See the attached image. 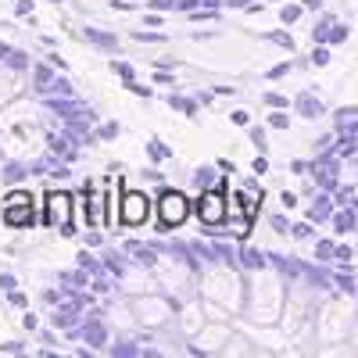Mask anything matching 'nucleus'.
<instances>
[{"mask_svg": "<svg viewBox=\"0 0 358 358\" xmlns=\"http://www.w3.org/2000/svg\"><path fill=\"white\" fill-rule=\"evenodd\" d=\"M251 169H255V172H258V176H262V172H265V169H268V162H265V155H258V158H255V162H251Z\"/></svg>", "mask_w": 358, "mask_h": 358, "instance_id": "36", "label": "nucleus"}, {"mask_svg": "<svg viewBox=\"0 0 358 358\" xmlns=\"http://www.w3.org/2000/svg\"><path fill=\"white\" fill-rule=\"evenodd\" d=\"M83 40L97 43V47H104V50H115V47H118V36H111V33H101V29H86V33H83Z\"/></svg>", "mask_w": 358, "mask_h": 358, "instance_id": "8", "label": "nucleus"}, {"mask_svg": "<svg viewBox=\"0 0 358 358\" xmlns=\"http://www.w3.org/2000/svg\"><path fill=\"white\" fill-rule=\"evenodd\" d=\"M337 226H341V229H348V226H351V215H348V212H344V215H337Z\"/></svg>", "mask_w": 358, "mask_h": 358, "instance_id": "45", "label": "nucleus"}, {"mask_svg": "<svg viewBox=\"0 0 358 358\" xmlns=\"http://www.w3.org/2000/svg\"><path fill=\"white\" fill-rule=\"evenodd\" d=\"M133 40H136V43H165L162 33H133Z\"/></svg>", "mask_w": 358, "mask_h": 358, "instance_id": "21", "label": "nucleus"}, {"mask_svg": "<svg viewBox=\"0 0 358 358\" xmlns=\"http://www.w3.org/2000/svg\"><path fill=\"white\" fill-rule=\"evenodd\" d=\"M155 79H158V83H165V86H169V83H172V76H169V72H162V69H158V72H155Z\"/></svg>", "mask_w": 358, "mask_h": 358, "instance_id": "44", "label": "nucleus"}, {"mask_svg": "<svg viewBox=\"0 0 358 358\" xmlns=\"http://www.w3.org/2000/svg\"><path fill=\"white\" fill-rule=\"evenodd\" d=\"M8 297H11V305H15V308H25V305H29V301H25V294H18V290H11Z\"/></svg>", "mask_w": 358, "mask_h": 358, "instance_id": "34", "label": "nucleus"}, {"mask_svg": "<svg viewBox=\"0 0 358 358\" xmlns=\"http://www.w3.org/2000/svg\"><path fill=\"white\" fill-rule=\"evenodd\" d=\"M248 118H251L248 111H233V122H236V126H248Z\"/></svg>", "mask_w": 358, "mask_h": 358, "instance_id": "40", "label": "nucleus"}, {"mask_svg": "<svg viewBox=\"0 0 358 358\" xmlns=\"http://www.w3.org/2000/svg\"><path fill=\"white\" fill-rule=\"evenodd\" d=\"M251 143H258V151H265V133H262L258 126L251 129Z\"/></svg>", "mask_w": 358, "mask_h": 358, "instance_id": "31", "label": "nucleus"}, {"mask_svg": "<svg viewBox=\"0 0 358 358\" xmlns=\"http://www.w3.org/2000/svg\"><path fill=\"white\" fill-rule=\"evenodd\" d=\"M201 4H204V0H176V8H179V11H197Z\"/></svg>", "mask_w": 358, "mask_h": 358, "instance_id": "29", "label": "nucleus"}, {"mask_svg": "<svg viewBox=\"0 0 358 358\" xmlns=\"http://www.w3.org/2000/svg\"><path fill=\"white\" fill-rule=\"evenodd\" d=\"M194 183H197V187H204V190L222 187L219 179H215V169H197V172H194Z\"/></svg>", "mask_w": 358, "mask_h": 358, "instance_id": "10", "label": "nucleus"}, {"mask_svg": "<svg viewBox=\"0 0 358 358\" xmlns=\"http://www.w3.org/2000/svg\"><path fill=\"white\" fill-rule=\"evenodd\" d=\"M126 86H129V94H136V97H151V86H140L136 79H129Z\"/></svg>", "mask_w": 358, "mask_h": 358, "instance_id": "25", "label": "nucleus"}, {"mask_svg": "<svg viewBox=\"0 0 358 358\" xmlns=\"http://www.w3.org/2000/svg\"><path fill=\"white\" fill-rule=\"evenodd\" d=\"M147 219H151V197L129 190L122 197V208H118V222L122 226H143Z\"/></svg>", "mask_w": 358, "mask_h": 358, "instance_id": "4", "label": "nucleus"}, {"mask_svg": "<svg viewBox=\"0 0 358 358\" xmlns=\"http://www.w3.org/2000/svg\"><path fill=\"white\" fill-rule=\"evenodd\" d=\"M268 126H273V129H287V126H290V118H287L283 111H276V115H268Z\"/></svg>", "mask_w": 358, "mask_h": 358, "instance_id": "23", "label": "nucleus"}, {"mask_svg": "<svg viewBox=\"0 0 358 358\" xmlns=\"http://www.w3.org/2000/svg\"><path fill=\"white\" fill-rule=\"evenodd\" d=\"M8 54H11V47H8V43H0V62H8Z\"/></svg>", "mask_w": 358, "mask_h": 358, "instance_id": "46", "label": "nucleus"}, {"mask_svg": "<svg viewBox=\"0 0 358 358\" xmlns=\"http://www.w3.org/2000/svg\"><path fill=\"white\" fill-rule=\"evenodd\" d=\"M29 172L22 169V165H8V172H4V179H8V183H18V179H25Z\"/></svg>", "mask_w": 358, "mask_h": 358, "instance_id": "22", "label": "nucleus"}, {"mask_svg": "<svg viewBox=\"0 0 358 358\" xmlns=\"http://www.w3.org/2000/svg\"><path fill=\"white\" fill-rule=\"evenodd\" d=\"M0 290H8V294L15 290V276H11V273H4V276H0Z\"/></svg>", "mask_w": 358, "mask_h": 358, "instance_id": "33", "label": "nucleus"}, {"mask_svg": "<svg viewBox=\"0 0 358 358\" xmlns=\"http://www.w3.org/2000/svg\"><path fill=\"white\" fill-rule=\"evenodd\" d=\"M197 219L204 226H222L229 219V197L222 194V187H212V190H204L201 201H197Z\"/></svg>", "mask_w": 358, "mask_h": 358, "instance_id": "1", "label": "nucleus"}, {"mask_svg": "<svg viewBox=\"0 0 358 358\" xmlns=\"http://www.w3.org/2000/svg\"><path fill=\"white\" fill-rule=\"evenodd\" d=\"M241 262H244L248 268H258V265H265V255L255 251V248H244V251H241Z\"/></svg>", "mask_w": 358, "mask_h": 358, "instance_id": "12", "label": "nucleus"}, {"mask_svg": "<svg viewBox=\"0 0 358 358\" xmlns=\"http://www.w3.org/2000/svg\"><path fill=\"white\" fill-rule=\"evenodd\" d=\"M22 326H25V330H36V315L25 312V315H22Z\"/></svg>", "mask_w": 358, "mask_h": 358, "instance_id": "41", "label": "nucleus"}, {"mask_svg": "<svg viewBox=\"0 0 358 358\" xmlns=\"http://www.w3.org/2000/svg\"><path fill=\"white\" fill-rule=\"evenodd\" d=\"M47 94H57V97H72V83L69 79H54L47 86Z\"/></svg>", "mask_w": 358, "mask_h": 358, "instance_id": "15", "label": "nucleus"}, {"mask_svg": "<svg viewBox=\"0 0 358 358\" xmlns=\"http://www.w3.org/2000/svg\"><path fill=\"white\" fill-rule=\"evenodd\" d=\"M79 337H83L86 344H104V326L97 322V312H90V322L79 330Z\"/></svg>", "mask_w": 358, "mask_h": 358, "instance_id": "7", "label": "nucleus"}, {"mask_svg": "<svg viewBox=\"0 0 358 358\" xmlns=\"http://www.w3.org/2000/svg\"><path fill=\"white\" fill-rule=\"evenodd\" d=\"M155 11H165V8H176V0H147Z\"/></svg>", "mask_w": 358, "mask_h": 358, "instance_id": "32", "label": "nucleus"}, {"mask_svg": "<svg viewBox=\"0 0 358 358\" xmlns=\"http://www.w3.org/2000/svg\"><path fill=\"white\" fill-rule=\"evenodd\" d=\"M111 8H115V11H133L129 0H111Z\"/></svg>", "mask_w": 358, "mask_h": 358, "instance_id": "38", "label": "nucleus"}, {"mask_svg": "<svg viewBox=\"0 0 358 358\" xmlns=\"http://www.w3.org/2000/svg\"><path fill=\"white\" fill-rule=\"evenodd\" d=\"M15 11H18V15H33V0H18Z\"/></svg>", "mask_w": 358, "mask_h": 358, "instance_id": "35", "label": "nucleus"}, {"mask_svg": "<svg viewBox=\"0 0 358 358\" xmlns=\"http://www.w3.org/2000/svg\"><path fill=\"white\" fill-rule=\"evenodd\" d=\"M4 222L8 226H33V201L29 204H4Z\"/></svg>", "mask_w": 358, "mask_h": 358, "instance_id": "5", "label": "nucleus"}, {"mask_svg": "<svg viewBox=\"0 0 358 358\" xmlns=\"http://www.w3.org/2000/svg\"><path fill=\"white\" fill-rule=\"evenodd\" d=\"M158 215H162V226H183L187 215H190V201L179 194V190H162L158 197Z\"/></svg>", "mask_w": 358, "mask_h": 358, "instance_id": "3", "label": "nucleus"}, {"mask_svg": "<svg viewBox=\"0 0 358 358\" xmlns=\"http://www.w3.org/2000/svg\"><path fill=\"white\" fill-rule=\"evenodd\" d=\"M43 204H47V226L62 229V236H76V229H72V197L65 190H50L43 197Z\"/></svg>", "mask_w": 358, "mask_h": 358, "instance_id": "2", "label": "nucleus"}, {"mask_svg": "<svg viewBox=\"0 0 358 358\" xmlns=\"http://www.w3.org/2000/svg\"><path fill=\"white\" fill-rule=\"evenodd\" d=\"M147 155H151L155 162H165V158H172V151H169V147H165L162 140H151V143H147Z\"/></svg>", "mask_w": 358, "mask_h": 358, "instance_id": "13", "label": "nucleus"}, {"mask_svg": "<svg viewBox=\"0 0 358 358\" xmlns=\"http://www.w3.org/2000/svg\"><path fill=\"white\" fill-rule=\"evenodd\" d=\"M226 4H233V8H241V4H248V0H226Z\"/></svg>", "mask_w": 358, "mask_h": 358, "instance_id": "47", "label": "nucleus"}, {"mask_svg": "<svg viewBox=\"0 0 358 358\" xmlns=\"http://www.w3.org/2000/svg\"><path fill=\"white\" fill-rule=\"evenodd\" d=\"M297 108H301L308 118H315V115H319V101H312V94H305L301 101H297Z\"/></svg>", "mask_w": 358, "mask_h": 358, "instance_id": "18", "label": "nucleus"}, {"mask_svg": "<svg viewBox=\"0 0 358 358\" xmlns=\"http://www.w3.org/2000/svg\"><path fill=\"white\" fill-rule=\"evenodd\" d=\"M287 72H290V65L283 62V65H276V69H268V79H283Z\"/></svg>", "mask_w": 358, "mask_h": 358, "instance_id": "30", "label": "nucleus"}, {"mask_svg": "<svg viewBox=\"0 0 358 358\" xmlns=\"http://www.w3.org/2000/svg\"><path fill=\"white\" fill-rule=\"evenodd\" d=\"M312 57H315V65H326V62H330V54H326V50H315Z\"/></svg>", "mask_w": 358, "mask_h": 358, "instance_id": "43", "label": "nucleus"}, {"mask_svg": "<svg viewBox=\"0 0 358 358\" xmlns=\"http://www.w3.org/2000/svg\"><path fill=\"white\" fill-rule=\"evenodd\" d=\"M265 101H268V104H273V108H287V101H283L280 94H265Z\"/></svg>", "mask_w": 358, "mask_h": 358, "instance_id": "37", "label": "nucleus"}, {"mask_svg": "<svg viewBox=\"0 0 358 358\" xmlns=\"http://www.w3.org/2000/svg\"><path fill=\"white\" fill-rule=\"evenodd\" d=\"M50 151H54V155H65L69 162L76 158V151L69 147V140H65V136H62V140H57V136H50Z\"/></svg>", "mask_w": 358, "mask_h": 358, "instance_id": "14", "label": "nucleus"}, {"mask_svg": "<svg viewBox=\"0 0 358 358\" xmlns=\"http://www.w3.org/2000/svg\"><path fill=\"white\" fill-rule=\"evenodd\" d=\"M111 72H115V76H122V79H126V83H129V79H133V69H129V65H126V62H115V57H111Z\"/></svg>", "mask_w": 358, "mask_h": 358, "instance_id": "20", "label": "nucleus"}, {"mask_svg": "<svg viewBox=\"0 0 358 358\" xmlns=\"http://www.w3.org/2000/svg\"><path fill=\"white\" fill-rule=\"evenodd\" d=\"M297 15H301V8H297V4H287V8L280 11V18H283V22H297Z\"/></svg>", "mask_w": 358, "mask_h": 358, "instance_id": "26", "label": "nucleus"}, {"mask_svg": "<svg viewBox=\"0 0 358 358\" xmlns=\"http://www.w3.org/2000/svg\"><path fill=\"white\" fill-rule=\"evenodd\" d=\"M101 140H115L118 136V122H108V126H101V133H97Z\"/></svg>", "mask_w": 358, "mask_h": 358, "instance_id": "28", "label": "nucleus"}, {"mask_svg": "<svg viewBox=\"0 0 358 358\" xmlns=\"http://www.w3.org/2000/svg\"><path fill=\"white\" fill-rule=\"evenodd\" d=\"M29 201H33V197H29V194H25V190H11V194H8V201H4V204H29Z\"/></svg>", "mask_w": 358, "mask_h": 358, "instance_id": "24", "label": "nucleus"}, {"mask_svg": "<svg viewBox=\"0 0 358 358\" xmlns=\"http://www.w3.org/2000/svg\"><path fill=\"white\" fill-rule=\"evenodd\" d=\"M169 108L183 111L187 118H197V104H194V101H187V97H179V94H169Z\"/></svg>", "mask_w": 358, "mask_h": 358, "instance_id": "9", "label": "nucleus"}, {"mask_svg": "<svg viewBox=\"0 0 358 358\" xmlns=\"http://www.w3.org/2000/svg\"><path fill=\"white\" fill-rule=\"evenodd\" d=\"M268 40H273V43H280V47H287V50H294V40H290L287 33H268Z\"/></svg>", "mask_w": 358, "mask_h": 358, "instance_id": "27", "label": "nucleus"}, {"mask_svg": "<svg viewBox=\"0 0 358 358\" xmlns=\"http://www.w3.org/2000/svg\"><path fill=\"white\" fill-rule=\"evenodd\" d=\"M79 268H86V273H94V276H101V265L94 262V255H86V251H79Z\"/></svg>", "mask_w": 358, "mask_h": 358, "instance_id": "17", "label": "nucleus"}, {"mask_svg": "<svg viewBox=\"0 0 358 358\" xmlns=\"http://www.w3.org/2000/svg\"><path fill=\"white\" fill-rule=\"evenodd\" d=\"M47 65H54V69H65V57H57V54H47Z\"/></svg>", "mask_w": 358, "mask_h": 358, "instance_id": "39", "label": "nucleus"}, {"mask_svg": "<svg viewBox=\"0 0 358 358\" xmlns=\"http://www.w3.org/2000/svg\"><path fill=\"white\" fill-rule=\"evenodd\" d=\"M273 226H276V229H280V233H287V229H290V226H287V219H283V215H273Z\"/></svg>", "mask_w": 358, "mask_h": 358, "instance_id": "42", "label": "nucleus"}, {"mask_svg": "<svg viewBox=\"0 0 358 358\" xmlns=\"http://www.w3.org/2000/svg\"><path fill=\"white\" fill-rule=\"evenodd\" d=\"M50 111H57V115H62V118H69V122H72V118H86V115H94V111H90V108H83L79 101H72V97H62V101H50Z\"/></svg>", "mask_w": 358, "mask_h": 358, "instance_id": "6", "label": "nucleus"}, {"mask_svg": "<svg viewBox=\"0 0 358 358\" xmlns=\"http://www.w3.org/2000/svg\"><path fill=\"white\" fill-rule=\"evenodd\" d=\"M229 233L236 236V241H248V233H251V219H229Z\"/></svg>", "mask_w": 358, "mask_h": 358, "instance_id": "11", "label": "nucleus"}, {"mask_svg": "<svg viewBox=\"0 0 358 358\" xmlns=\"http://www.w3.org/2000/svg\"><path fill=\"white\" fill-rule=\"evenodd\" d=\"M33 76H36V83H40V90H47V86L54 83V72H50L47 65H36V69H33Z\"/></svg>", "mask_w": 358, "mask_h": 358, "instance_id": "16", "label": "nucleus"}, {"mask_svg": "<svg viewBox=\"0 0 358 358\" xmlns=\"http://www.w3.org/2000/svg\"><path fill=\"white\" fill-rule=\"evenodd\" d=\"M50 4H62V0H50Z\"/></svg>", "mask_w": 358, "mask_h": 358, "instance_id": "48", "label": "nucleus"}, {"mask_svg": "<svg viewBox=\"0 0 358 358\" xmlns=\"http://www.w3.org/2000/svg\"><path fill=\"white\" fill-rule=\"evenodd\" d=\"M8 65H11V69H29V54L11 50V54H8Z\"/></svg>", "mask_w": 358, "mask_h": 358, "instance_id": "19", "label": "nucleus"}]
</instances>
